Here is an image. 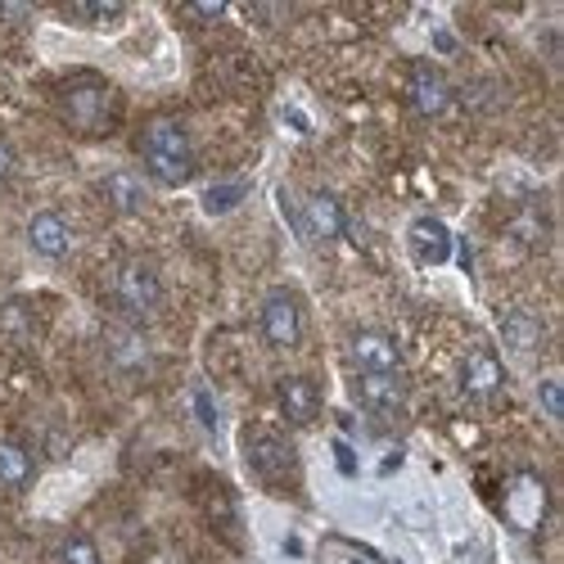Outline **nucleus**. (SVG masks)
<instances>
[{"mask_svg":"<svg viewBox=\"0 0 564 564\" xmlns=\"http://www.w3.org/2000/svg\"><path fill=\"white\" fill-rule=\"evenodd\" d=\"M141 158L158 186H186L195 177V145L177 118H154L141 132Z\"/></svg>","mask_w":564,"mask_h":564,"instance_id":"nucleus-1","label":"nucleus"},{"mask_svg":"<svg viewBox=\"0 0 564 564\" xmlns=\"http://www.w3.org/2000/svg\"><path fill=\"white\" fill-rule=\"evenodd\" d=\"M59 109L73 132H86V136H100L113 126V96L100 77H73L59 91Z\"/></svg>","mask_w":564,"mask_h":564,"instance_id":"nucleus-2","label":"nucleus"},{"mask_svg":"<svg viewBox=\"0 0 564 564\" xmlns=\"http://www.w3.org/2000/svg\"><path fill=\"white\" fill-rule=\"evenodd\" d=\"M113 294H118V308L126 317H154L158 302H163V280L150 263H122L118 280H113Z\"/></svg>","mask_w":564,"mask_h":564,"instance_id":"nucleus-3","label":"nucleus"},{"mask_svg":"<svg viewBox=\"0 0 564 564\" xmlns=\"http://www.w3.org/2000/svg\"><path fill=\"white\" fill-rule=\"evenodd\" d=\"M257 325H263V339L272 349H294L302 339V312L289 289H272L263 298V312H257Z\"/></svg>","mask_w":564,"mask_h":564,"instance_id":"nucleus-4","label":"nucleus"},{"mask_svg":"<svg viewBox=\"0 0 564 564\" xmlns=\"http://www.w3.org/2000/svg\"><path fill=\"white\" fill-rule=\"evenodd\" d=\"M248 465L263 474V479H289L294 474V447H289V439H280V433H272V429H253L248 433Z\"/></svg>","mask_w":564,"mask_h":564,"instance_id":"nucleus-5","label":"nucleus"},{"mask_svg":"<svg viewBox=\"0 0 564 564\" xmlns=\"http://www.w3.org/2000/svg\"><path fill=\"white\" fill-rule=\"evenodd\" d=\"M407 96H411V109H416L420 118H443V113L452 109V86H447V77L433 68V64H416V68H411Z\"/></svg>","mask_w":564,"mask_h":564,"instance_id":"nucleus-6","label":"nucleus"},{"mask_svg":"<svg viewBox=\"0 0 564 564\" xmlns=\"http://www.w3.org/2000/svg\"><path fill=\"white\" fill-rule=\"evenodd\" d=\"M27 244L41 253V257H51V263H59V257H68L73 248V231H68V217L46 208V212H36L32 222H27Z\"/></svg>","mask_w":564,"mask_h":564,"instance_id":"nucleus-7","label":"nucleus"},{"mask_svg":"<svg viewBox=\"0 0 564 564\" xmlns=\"http://www.w3.org/2000/svg\"><path fill=\"white\" fill-rule=\"evenodd\" d=\"M407 244H411V257L424 267H439L452 257V231L439 222V217H416L411 231H407Z\"/></svg>","mask_w":564,"mask_h":564,"instance_id":"nucleus-8","label":"nucleus"},{"mask_svg":"<svg viewBox=\"0 0 564 564\" xmlns=\"http://www.w3.org/2000/svg\"><path fill=\"white\" fill-rule=\"evenodd\" d=\"M501 384H506V371L497 362L493 349H479V353H469L465 366H461V388L474 398V402H488L493 394H501Z\"/></svg>","mask_w":564,"mask_h":564,"instance_id":"nucleus-9","label":"nucleus"},{"mask_svg":"<svg viewBox=\"0 0 564 564\" xmlns=\"http://www.w3.org/2000/svg\"><path fill=\"white\" fill-rule=\"evenodd\" d=\"M353 362H357V371H371V375H398V343L384 330H357Z\"/></svg>","mask_w":564,"mask_h":564,"instance_id":"nucleus-10","label":"nucleus"},{"mask_svg":"<svg viewBox=\"0 0 564 564\" xmlns=\"http://www.w3.org/2000/svg\"><path fill=\"white\" fill-rule=\"evenodd\" d=\"M276 398H280V411H285L289 424H312V420L321 416V394H317V384H312V379H302V375L280 379Z\"/></svg>","mask_w":564,"mask_h":564,"instance_id":"nucleus-11","label":"nucleus"},{"mask_svg":"<svg viewBox=\"0 0 564 564\" xmlns=\"http://www.w3.org/2000/svg\"><path fill=\"white\" fill-rule=\"evenodd\" d=\"M302 217H308V231L317 240H339L343 231H349V217H343V203L325 190L308 195V203H302Z\"/></svg>","mask_w":564,"mask_h":564,"instance_id":"nucleus-12","label":"nucleus"},{"mask_svg":"<svg viewBox=\"0 0 564 564\" xmlns=\"http://www.w3.org/2000/svg\"><path fill=\"white\" fill-rule=\"evenodd\" d=\"M501 343L510 353H519V357L538 353L542 349V321L533 312H506L501 317Z\"/></svg>","mask_w":564,"mask_h":564,"instance_id":"nucleus-13","label":"nucleus"},{"mask_svg":"<svg viewBox=\"0 0 564 564\" xmlns=\"http://www.w3.org/2000/svg\"><path fill=\"white\" fill-rule=\"evenodd\" d=\"M542 510H546L542 484L533 479V474H519V479H515V497H510V519H515L519 529H538Z\"/></svg>","mask_w":564,"mask_h":564,"instance_id":"nucleus-14","label":"nucleus"},{"mask_svg":"<svg viewBox=\"0 0 564 564\" xmlns=\"http://www.w3.org/2000/svg\"><path fill=\"white\" fill-rule=\"evenodd\" d=\"M357 394L371 411H398L402 407V379L398 375H371L362 371L357 375Z\"/></svg>","mask_w":564,"mask_h":564,"instance_id":"nucleus-15","label":"nucleus"},{"mask_svg":"<svg viewBox=\"0 0 564 564\" xmlns=\"http://www.w3.org/2000/svg\"><path fill=\"white\" fill-rule=\"evenodd\" d=\"M104 199H109L122 217H132V212L145 208V190H141V181L132 177V172H109V177H104Z\"/></svg>","mask_w":564,"mask_h":564,"instance_id":"nucleus-16","label":"nucleus"},{"mask_svg":"<svg viewBox=\"0 0 564 564\" xmlns=\"http://www.w3.org/2000/svg\"><path fill=\"white\" fill-rule=\"evenodd\" d=\"M32 474H36L32 456H27L19 443L0 439V488H27V484H32Z\"/></svg>","mask_w":564,"mask_h":564,"instance_id":"nucleus-17","label":"nucleus"},{"mask_svg":"<svg viewBox=\"0 0 564 564\" xmlns=\"http://www.w3.org/2000/svg\"><path fill=\"white\" fill-rule=\"evenodd\" d=\"M244 195H248V181H244V177L217 181V186H208V190H203V212H212V217H226L231 208H240V203H244Z\"/></svg>","mask_w":564,"mask_h":564,"instance_id":"nucleus-18","label":"nucleus"},{"mask_svg":"<svg viewBox=\"0 0 564 564\" xmlns=\"http://www.w3.org/2000/svg\"><path fill=\"white\" fill-rule=\"evenodd\" d=\"M0 339H10V343H27L32 339V312H27L23 298L0 302Z\"/></svg>","mask_w":564,"mask_h":564,"instance_id":"nucleus-19","label":"nucleus"},{"mask_svg":"<svg viewBox=\"0 0 564 564\" xmlns=\"http://www.w3.org/2000/svg\"><path fill=\"white\" fill-rule=\"evenodd\" d=\"M59 560H64V564H100V546H96L91 538H68V542L59 546Z\"/></svg>","mask_w":564,"mask_h":564,"instance_id":"nucleus-20","label":"nucleus"},{"mask_svg":"<svg viewBox=\"0 0 564 564\" xmlns=\"http://www.w3.org/2000/svg\"><path fill=\"white\" fill-rule=\"evenodd\" d=\"M68 19H81V23H113V19H122V5H118V0H109V5H73Z\"/></svg>","mask_w":564,"mask_h":564,"instance_id":"nucleus-21","label":"nucleus"},{"mask_svg":"<svg viewBox=\"0 0 564 564\" xmlns=\"http://www.w3.org/2000/svg\"><path fill=\"white\" fill-rule=\"evenodd\" d=\"M538 402H542V411H546L551 420H560V416H564V388H560L555 379H542V384H538Z\"/></svg>","mask_w":564,"mask_h":564,"instance_id":"nucleus-22","label":"nucleus"},{"mask_svg":"<svg viewBox=\"0 0 564 564\" xmlns=\"http://www.w3.org/2000/svg\"><path fill=\"white\" fill-rule=\"evenodd\" d=\"M141 357H145V349H141L136 334H122V339L113 334V362H118V366H136Z\"/></svg>","mask_w":564,"mask_h":564,"instance_id":"nucleus-23","label":"nucleus"},{"mask_svg":"<svg viewBox=\"0 0 564 564\" xmlns=\"http://www.w3.org/2000/svg\"><path fill=\"white\" fill-rule=\"evenodd\" d=\"M195 416L208 433H217V407H212V394H208V384H195Z\"/></svg>","mask_w":564,"mask_h":564,"instance_id":"nucleus-24","label":"nucleus"},{"mask_svg":"<svg viewBox=\"0 0 564 564\" xmlns=\"http://www.w3.org/2000/svg\"><path fill=\"white\" fill-rule=\"evenodd\" d=\"M14 172H19V154L10 141H0V190H5L14 181Z\"/></svg>","mask_w":564,"mask_h":564,"instance_id":"nucleus-25","label":"nucleus"},{"mask_svg":"<svg viewBox=\"0 0 564 564\" xmlns=\"http://www.w3.org/2000/svg\"><path fill=\"white\" fill-rule=\"evenodd\" d=\"M334 461H339V469H343V474H357V456H353V447H349V443H334Z\"/></svg>","mask_w":564,"mask_h":564,"instance_id":"nucleus-26","label":"nucleus"},{"mask_svg":"<svg viewBox=\"0 0 564 564\" xmlns=\"http://www.w3.org/2000/svg\"><path fill=\"white\" fill-rule=\"evenodd\" d=\"M186 14L199 19V23H212V19H222L226 10H222V5H186Z\"/></svg>","mask_w":564,"mask_h":564,"instance_id":"nucleus-27","label":"nucleus"},{"mask_svg":"<svg viewBox=\"0 0 564 564\" xmlns=\"http://www.w3.org/2000/svg\"><path fill=\"white\" fill-rule=\"evenodd\" d=\"M32 10L27 5H0V19H10V23H23Z\"/></svg>","mask_w":564,"mask_h":564,"instance_id":"nucleus-28","label":"nucleus"}]
</instances>
